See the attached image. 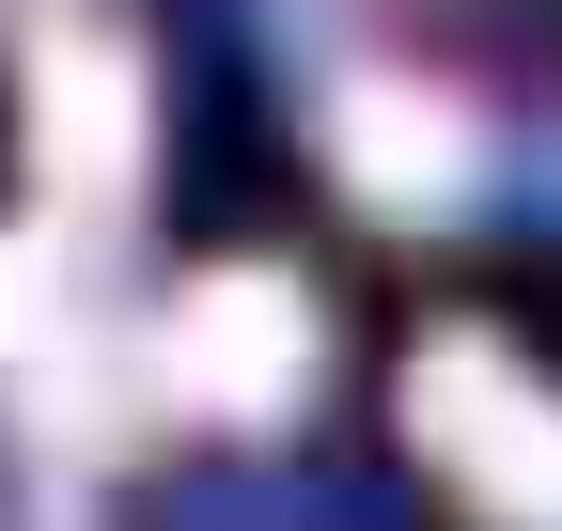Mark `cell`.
<instances>
[{
    "instance_id": "cell-1",
    "label": "cell",
    "mask_w": 562,
    "mask_h": 531,
    "mask_svg": "<svg viewBox=\"0 0 562 531\" xmlns=\"http://www.w3.org/2000/svg\"><path fill=\"white\" fill-rule=\"evenodd\" d=\"M406 422L438 438V470L484 500V516H516V531H562V407L516 375V360H484V344H438L406 375Z\"/></svg>"
},
{
    "instance_id": "cell-2",
    "label": "cell",
    "mask_w": 562,
    "mask_h": 531,
    "mask_svg": "<svg viewBox=\"0 0 562 531\" xmlns=\"http://www.w3.org/2000/svg\"><path fill=\"white\" fill-rule=\"evenodd\" d=\"M297 360H313V313L266 282V266H220V282H188L172 297V344H157V375L188 391V407H281L297 391Z\"/></svg>"
},
{
    "instance_id": "cell-3",
    "label": "cell",
    "mask_w": 562,
    "mask_h": 531,
    "mask_svg": "<svg viewBox=\"0 0 562 531\" xmlns=\"http://www.w3.org/2000/svg\"><path fill=\"white\" fill-rule=\"evenodd\" d=\"M125 125H140L125 110V63L110 47H63V79H47V172L63 188H110L125 172Z\"/></svg>"
},
{
    "instance_id": "cell-4",
    "label": "cell",
    "mask_w": 562,
    "mask_h": 531,
    "mask_svg": "<svg viewBox=\"0 0 562 531\" xmlns=\"http://www.w3.org/2000/svg\"><path fill=\"white\" fill-rule=\"evenodd\" d=\"M344 142H360V172H375V188H453V125H438V110L360 94V125H344Z\"/></svg>"
}]
</instances>
